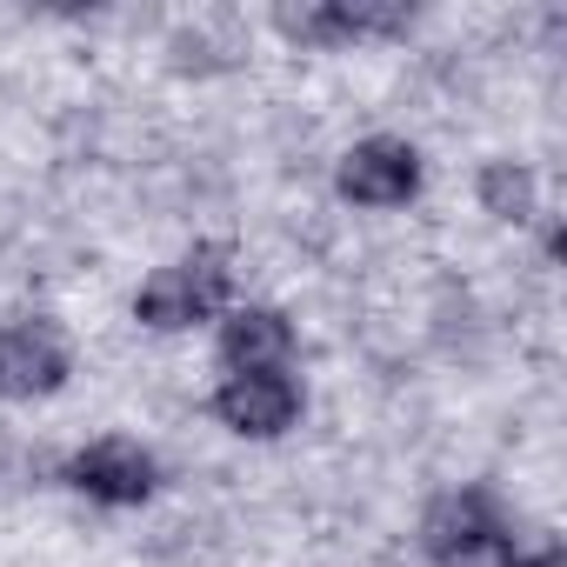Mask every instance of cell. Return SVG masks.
I'll use <instances>...</instances> for the list:
<instances>
[{"label": "cell", "instance_id": "6da1fadb", "mask_svg": "<svg viewBox=\"0 0 567 567\" xmlns=\"http://www.w3.org/2000/svg\"><path fill=\"white\" fill-rule=\"evenodd\" d=\"M234 301V267H227V247H194L181 260H167L147 288L134 295V321L154 328V334H187L200 321H220Z\"/></svg>", "mask_w": 567, "mask_h": 567}, {"label": "cell", "instance_id": "7a4b0ae2", "mask_svg": "<svg viewBox=\"0 0 567 567\" xmlns=\"http://www.w3.org/2000/svg\"><path fill=\"white\" fill-rule=\"evenodd\" d=\"M301 408H308V394H301V381H295L288 368L220 374V388H214V401H207V414H214L227 434H240V441H280V434L301 421Z\"/></svg>", "mask_w": 567, "mask_h": 567}, {"label": "cell", "instance_id": "3957f363", "mask_svg": "<svg viewBox=\"0 0 567 567\" xmlns=\"http://www.w3.org/2000/svg\"><path fill=\"white\" fill-rule=\"evenodd\" d=\"M61 481H68L74 494L101 501V507H141V501H154V487H161V461H154V447H141V441H127V434H101V441H87L81 454H68Z\"/></svg>", "mask_w": 567, "mask_h": 567}, {"label": "cell", "instance_id": "277c9868", "mask_svg": "<svg viewBox=\"0 0 567 567\" xmlns=\"http://www.w3.org/2000/svg\"><path fill=\"white\" fill-rule=\"evenodd\" d=\"M421 547L441 567H474L481 554H501L507 547V514L494 507L487 487H454V494H441L421 514Z\"/></svg>", "mask_w": 567, "mask_h": 567}, {"label": "cell", "instance_id": "5b68a950", "mask_svg": "<svg viewBox=\"0 0 567 567\" xmlns=\"http://www.w3.org/2000/svg\"><path fill=\"white\" fill-rule=\"evenodd\" d=\"M421 147L401 141V134H368L341 154L334 167V194L354 200V207H408L421 194Z\"/></svg>", "mask_w": 567, "mask_h": 567}, {"label": "cell", "instance_id": "8992f818", "mask_svg": "<svg viewBox=\"0 0 567 567\" xmlns=\"http://www.w3.org/2000/svg\"><path fill=\"white\" fill-rule=\"evenodd\" d=\"M74 374V354L54 321H14L0 328V401H48Z\"/></svg>", "mask_w": 567, "mask_h": 567}, {"label": "cell", "instance_id": "52a82bcc", "mask_svg": "<svg viewBox=\"0 0 567 567\" xmlns=\"http://www.w3.org/2000/svg\"><path fill=\"white\" fill-rule=\"evenodd\" d=\"M295 321L280 308H260V301H240L220 315V334H214V354L227 374H267V368H288L295 361Z\"/></svg>", "mask_w": 567, "mask_h": 567}, {"label": "cell", "instance_id": "ba28073f", "mask_svg": "<svg viewBox=\"0 0 567 567\" xmlns=\"http://www.w3.org/2000/svg\"><path fill=\"white\" fill-rule=\"evenodd\" d=\"M408 8H381V0H328V8H288L280 34L301 48H354V41H381V34H408Z\"/></svg>", "mask_w": 567, "mask_h": 567}, {"label": "cell", "instance_id": "9c48e42d", "mask_svg": "<svg viewBox=\"0 0 567 567\" xmlns=\"http://www.w3.org/2000/svg\"><path fill=\"white\" fill-rule=\"evenodd\" d=\"M474 194H481V207L494 214V220H534V200H540V181H534V167H520V161H487L481 174H474Z\"/></svg>", "mask_w": 567, "mask_h": 567}, {"label": "cell", "instance_id": "30bf717a", "mask_svg": "<svg viewBox=\"0 0 567 567\" xmlns=\"http://www.w3.org/2000/svg\"><path fill=\"white\" fill-rule=\"evenodd\" d=\"M501 567H567V554H560V547H540V554H514V560H501Z\"/></svg>", "mask_w": 567, "mask_h": 567}]
</instances>
